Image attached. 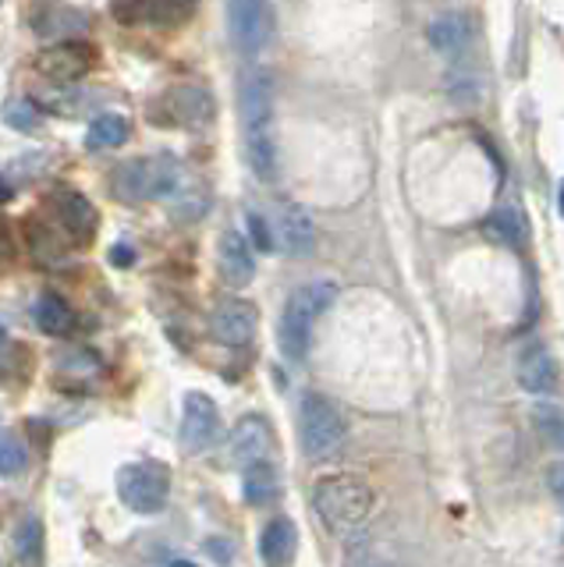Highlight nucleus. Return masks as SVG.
Returning a JSON list of instances; mask_svg holds the SVG:
<instances>
[{
    "label": "nucleus",
    "mask_w": 564,
    "mask_h": 567,
    "mask_svg": "<svg viewBox=\"0 0 564 567\" xmlns=\"http://www.w3.org/2000/svg\"><path fill=\"white\" fill-rule=\"evenodd\" d=\"M312 511L334 536H348L373 518L377 493L359 475H327L312 489Z\"/></svg>",
    "instance_id": "f257e3e1"
},
{
    "label": "nucleus",
    "mask_w": 564,
    "mask_h": 567,
    "mask_svg": "<svg viewBox=\"0 0 564 567\" xmlns=\"http://www.w3.org/2000/svg\"><path fill=\"white\" fill-rule=\"evenodd\" d=\"M334 298H338V284L334 280H312V284H302L298 291H291L277 323V344L285 351V359L291 362L306 359L312 344V327L320 323L324 312L334 306Z\"/></svg>",
    "instance_id": "f03ea898"
},
{
    "label": "nucleus",
    "mask_w": 564,
    "mask_h": 567,
    "mask_svg": "<svg viewBox=\"0 0 564 567\" xmlns=\"http://www.w3.org/2000/svg\"><path fill=\"white\" fill-rule=\"evenodd\" d=\"M114 195L125 203H146V199H164L178 188V159L174 156H143L129 159L114 171Z\"/></svg>",
    "instance_id": "7ed1b4c3"
},
{
    "label": "nucleus",
    "mask_w": 564,
    "mask_h": 567,
    "mask_svg": "<svg viewBox=\"0 0 564 567\" xmlns=\"http://www.w3.org/2000/svg\"><path fill=\"white\" fill-rule=\"evenodd\" d=\"M298 440L309 457H330L348 440V419L324 394H306L298 408Z\"/></svg>",
    "instance_id": "20e7f679"
},
{
    "label": "nucleus",
    "mask_w": 564,
    "mask_h": 567,
    "mask_svg": "<svg viewBox=\"0 0 564 567\" xmlns=\"http://www.w3.org/2000/svg\"><path fill=\"white\" fill-rule=\"evenodd\" d=\"M167 493H171V475H167L164 465L139 461V465H125L117 472V496L132 514L164 511Z\"/></svg>",
    "instance_id": "39448f33"
},
{
    "label": "nucleus",
    "mask_w": 564,
    "mask_h": 567,
    "mask_svg": "<svg viewBox=\"0 0 564 567\" xmlns=\"http://www.w3.org/2000/svg\"><path fill=\"white\" fill-rule=\"evenodd\" d=\"M227 29H232L235 47L245 58H253L274 35V8L263 0H235V4H227Z\"/></svg>",
    "instance_id": "423d86ee"
},
{
    "label": "nucleus",
    "mask_w": 564,
    "mask_h": 567,
    "mask_svg": "<svg viewBox=\"0 0 564 567\" xmlns=\"http://www.w3.org/2000/svg\"><path fill=\"white\" fill-rule=\"evenodd\" d=\"M221 433V408L203 390H188L182 401V440L188 451H206Z\"/></svg>",
    "instance_id": "0eeeda50"
},
{
    "label": "nucleus",
    "mask_w": 564,
    "mask_h": 567,
    "mask_svg": "<svg viewBox=\"0 0 564 567\" xmlns=\"http://www.w3.org/2000/svg\"><path fill=\"white\" fill-rule=\"evenodd\" d=\"M164 117L182 124V128H203V124L217 117V100L203 85H192V82L174 85L164 96Z\"/></svg>",
    "instance_id": "6e6552de"
},
{
    "label": "nucleus",
    "mask_w": 564,
    "mask_h": 567,
    "mask_svg": "<svg viewBox=\"0 0 564 567\" xmlns=\"http://www.w3.org/2000/svg\"><path fill=\"white\" fill-rule=\"evenodd\" d=\"M37 71H40V75H47L50 82H61V85L82 82L93 71V47L75 43V40L47 47L37 58Z\"/></svg>",
    "instance_id": "1a4fd4ad"
},
{
    "label": "nucleus",
    "mask_w": 564,
    "mask_h": 567,
    "mask_svg": "<svg viewBox=\"0 0 564 567\" xmlns=\"http://www.w3.org/2000/svg\"><path fill=\"white\" fill-rule=\"evenodd\" d=\"M515 377H519V386L525 390V394H533V398H551V394H557V386H561V369H557L554 351L546 344H540V341H533L519 354Z\"/></svg>",
    "instance_id": "9d476101"
},
{
    "label": "nucleus",
    "mask_w": 564,
    "mask_h": 567,
    "mask_svg": "<svg viewBox=\"0 0 564 567\" xmlns=\"http://www.w3.org/2000/svg\"><path fill=\"white\" fill-rule=\"evenodd\" d=\"M256 327H259V312L253 301H242V298L221 301L214 316H209V330H214V337L227 348H245L256 337Z\"/></svg>",
    "instance_id": "9b49d317"
},
{
    "label": "nucleus",
    "mask_w": 564,
    "mask_h": 567,
    "mask_svg": "<svg viewBox=\"0 0 564 567\" xmlns=\"http://www.w3.org/2000/svg\"><path fill=\"white\" fill-rule=\"evenodd\" d=\"M270 230L277 245L295 259H306L316 252V224L302 206H280Z\"/></svg>",
    "instance_id": "f8f14e48"
},
{
    "label": "nucleus",
    "mask_w": 564,
    "mask_h": 567,
    "mask_svg": "<svg viewBox=\"0 0 564 567\" xmlns=\"http://www.w3.org/2000/svg\"><path fill=\"white\" fill-rule=\"evenodd\" d=\"M427 35H430V47L440 53V58H462V53L469 50V43H472V35H475L472 14L462 11V8L440 11L430 22Z\"/></svg>",
    "instance_id": "ddd939ff"
},
{
    "label": "nucleus",
    "mask_w": 564,
    "mask_h": 567,
    "mask_svg": "<svg viewBox=\"0 0 564 567\" xmlns=\"http://www.w3.org/2000/svg\"><path fill=\"white\" fill-rule=\"evenodd\" d=\"M242 121L245 132L274 128V79L270 71H249L242 79Z\"/></svg>",
    "instance_id": "4468645a"
},
{
    "label": "nucleus",
    "mask_w": 564,
    "mask_h": 567,
    "mask_svg": "<svg viewBox=\"0 0 564 567\" xmlns=\"http://www.w3.org/2000/svg\"><path fill=\"white\" fill-rule=\"evenodd\" d=\"M217 270L232 288H249L256 277V252L238 230H224L217 241Z\"/></svg>",
    "instance_id": "2eb2a0df"
},
{
    "label": "nucleus",
    "mask_w": 564,
    "mask_h": 567,
    "mask_svg": "<svg viewBox=\"0 0 564 567\" xmlns=\"http://www.w3.org/2000/svg\"><path fill=\"white\" fill-rule=\"evenodd\" d=\"M274 443L277 440L270 433L267 419L249 415V419H242L235 425V433H232V457L238 461V465H245V468L267 465V457L274 454Z\"/></svg>",
    "instance_id": "dca6fc26"
},
{
    "label": "nucleus",
    "mask_w": 564,
    "mask_h": 567,
    "mask_svg": "<svg viewBox=\"0 0 564 567\" xmlns=\"http://www.w3.org/2000/svg\"><path fill=\"white\" fill-rule=\"evenodd\" d=\"M298 554V528L291 518H274L259 536V557L267 567H288Z\"/></svg>",
    "instance_id": "f3484780"
},
{
    "label": "nucleus",
    "mask_w": 564,
    "mask_h": 567,
    "mask_svg": "<svg viewBox=\"0 0 564 567\" xmlns=\"http://www.w3.org/2000/svg\"><path fill=\"white\" fill-rule=\"evenodd\" d=\"M58 220L64 224V230L75 241H90L96 235V224H100L96 206L79 192H61L58 195Z\"/></svg>",
    "instance_id": "a211bd4d"
},
{
    "label": "nucleus",
    "mask_w": 564,
    "mask_h": 567,
    "mask_svg": "<svg viewBox=\"0 0 564 567\" xmlns=\"http://www.w3.org/2000/svg\"><path fill=\"white\" fill-rule=\"evenodd\" d=\"M245 159H249L253 174L259 182H274L277 177V138L274 128L245 132Z\"/></svg>",
    "instance_id": "6ab92c4d"
},
{
    "label": "nucleus",
    "mask_w": 564,
    "mask_h": 567,
    "mask_svg": "<svg viewBox=\"0 0 564 567\" xmlns=\"http://www.w3.org/2000/svg\"><path fill=\"white\" fill-rule=\"evenodd\" d=\"M277 493H280V478H277V468L270 465H253V468H245V478H242V496H245V504H253V507H267L277 501Z\"/></svg>",
    "instance_id": "aec40b11"
},
{
    "label": "nucleus",
    "mask_w": 564,
    "mask_h": 567,
    "mask_svg": "<svg viewBox=\"0 0 564 567\" xmlns=\"http://www.w3.org/2000/svg\"><path fill=\"white\" fill-rule=\"evenodd\" d=\"M32 316H37V327L43 333H50V337L68 333V330H72V323H75L72 306H68V301L61 295H54V291H47V295L37 298V309H32Z\"/></svg>",
    "instance_id": "412c9836"
},
{
    "label": "nucleus",
    "mask_w": 564,
    "mask_h": 567,
    "mask_svg": "<svg viewBox=\"0 0 564 567\" xmlns=\"http://www.w3.org/2000/svg\"><path fill=\"white\" fill-rule=\"evenodd\" d=\"M132 135V124L121 117V114H103L90 124V132H85V146L90 150H117L125 146Z\"/></svg>",
    "instance_id": "4be33fe9"
},
{
    "label": "nucleus",
    "mask_w": 564,
    "mask_h": 567,
    "mask_svg": "<svg viewBox=\"0 0 564 567\" xmlns=\"http://www.w3.org/2000/svg\"><path fill=\"white\" fill-rule=\"evenodd\" d=\"M483 230H486L493 241L511 245V248H519L525 241V220H522V213L511 209V206L493 209L490 217L483 220Z\"/></svg>",
    "instance_id": "5701e85b"
},
{
    "label": "nucleus",
    "mask_w": 564,
    "mask_h": 567,
    "mask_svg": "<svg viewBox=\"0 0 564 567\" xmlns=\"http://www.w3.org/2000/svg\"><path fill=\"white\" fill-rule=\"evenodd\" d=\"M14 557L22 567H40L43 564V522L25 518L14 528Z\"/></svg>",
    "instance_id": "b1692460"
},
{
    "label": "nucleus",
    "mask_w": 564,
    "mask_h": 567,
    "mask_svg": "<svg viewBox=\"0 0 564 567\" xmlns=\"http://www.w3.org/2000/svg\"><path fill=\"white\" fill-rule=\"evenodd\" d=\"M533 425H536V433H540L546 443H551L554 451H564V408L540 401V404L533 408Z\"/></svg>",
    "instance_id": "393cba45"
},
{
    "label": "nucleus",
    "mask_w": 564,
    "mask_h": 567,
    "mask_svg": "<svg viewBox=\"0 0 564 567\" xmlns=\"http://www.w3.org/2000/svg\"><path fill=\"white\" fill-rule=\"evenodd\" d=\"M188 14H192V4H174V0L135 4V22H146V25H182Z\"/></svg>",
    "instance_id": "a878e982"
},
{
    "label": "nucleus",
    "mask_w": 564,
    "mask_h": 567,
    "mask_svg": "<svg viewBox=\"0 0 564 567\" xmlns=\"http://www.w3.org/2000/svg\"><path fill=\"white\" fill-rule=\"evenodd\" d=\"M29 248L37 252L40 262H61V256H64V248L58 245L54 230H47L43 224H32L29 227Z\"/></svg>",
    "instance_id": "bb28decb"
},
{
    "label": "nucleus",
    "mask_w": 564,
    "mask_h": 567,
    "mask_svg": "<svg viewBox=\"0 0 564 567\" xmlns=\"http://www.w3.org/2000/svg\"><path fill=\"white\" fill-rule=\"evenodd\" d=\"M40 14H43V22H37V32L40 35H58V32H68V29H79L75 22H79V11H72V8H40Z\"/></svg>",
    "instance_id": "cd10ccee"
},
{
    "label": "nucleus",
    "mask_w": 564,
    "mask_h": 567,
    "mask_svg": "<svg viewBox=\"0 0 564 567\" xmlns=\"http://www.w3.org/2000/svg\"><path fill=\"white\" fill-rule=\"evenodd\" d=\"M25 468V451L14 440L0 436V475H19Z\"/></svg>",
    "instance_id": "c85d7f7f"
},
{
    "label": "nucleus",
    "mask_w": 564,
    "mask_h": 567,
    "mask_svg": "<svg viewBox=\"0 0 564 567\" xmlns=\"http://www.w3.org/2000/svg\"><path fill=\"white\" fill-rule=\"evenodd\" d=\"M245 227H249V238H245V241L253 245V252H270V248H274V230H270V224L263 220L259 213H249V224H245Z\"/></svg>",
    "instance_id": "c756f323"
},
{
    "label": "nucleus",
    "mask_w": 564,
    "mask_h": 567,
    "mask_svg": "<svg viewBox=\"0 0 564 567\" xmlns=\"http://www.w3.org/2000/svg\"><path fill=\"white\" fill-rule=\"evenodd\" d=\"M4 121L11 124V128H22V132H29V128H37L40 114H37V106H32L29 100H19V103H11L8 111H4Z\"/></svg>",
    "instance_id": "7c9ffc66"
},
{
    "label": "nucleus",
    "mask_w": 564,
    "mask_h": 567,
    "mask_svg": "<svg viewBox=\"0 0 564 567\" xmlns=\"http://www.w3.org/2000/svg\"><path fill=\"white\" fill-rule=\"evenodd\" d=\"M546 489H551V496L564 511V457L554 461V465H546Z\"/></svg>",
    "instance_id": "2f4dec72"
},
{
    "label": "nucleus",
    "mask_w": 564,
    "mask_h": 567,
    "mask_svg": "<svg viewBox=\"0 0 564 567\" xmlns=\"http://www.w3.org/2000/svg\"><path fill=\"white\" fill-rule=\"evenodd\" d=\"M14 256V241H11V230L8 220H0V262H8Z\"/></svg>",
    "instance_id": "473e14b6"
},
{
    "label": "nucleus",
    "mask_w": 564,
    "mask_h": 567,
    "mask_svg": "<svg viewBox=\"0 0 564 567\" xmlns=\"http://www.w3.org/2000/svg\"><path fill=\"white\" fill-rule=\"evenodd\" d=\"M132 259H135V256H129V248H125V245H117V248H114V262H132Z\"/></svg>",
    "instance_id": "72a5a7b5"
},
{
    "label": "nucleus",
    "mask_w": 564,
    "mask_h": 567,
    "mask_svg": "<svg viewBox=\"0 0 564 567\" xmlns=\"http://www.w3.org/2000/svg\"><path fill=\"white\" fill-rule=\"evenodd\" d=\"M8 195H11V188H8L4 182H0V203H4V199H8Z\"/></svg>",
    "instance_id": "f704fd0d"
},
{
    "label": "nucleus",
    "mask_w": 564,
    "mask_h": 567,
    "mask_svg": "<svg viewBox=\"0 0 564 567\" xmlns=\"http://www.w3.org/2000/svg\"><path fill=\"white\" fill-rule=\"evenodd\" d=\"M359 567H387V564H380V560H366V564H359Z\"/></svg>",
    "instance_id": "c9c22d12"
},
{
    "label": "nucleus",
    "mask_w": 564,
    "mask_h": 567,
    "mask_svg": "<svg viewBox=\"0 0 564 567\" xmlns=\"http://www.w3.org/2000/svg\"><path fill=\"white\" fill-rule=\"evenodd\" d=\"M4 337H8V333H4V323H0V348H4Z\"/></svg>",
    "instance_id": "e433bc0d"
},
{
    "label": "nucleus",
    "mask_w": 564,
    "mask_h": 567,
    "mask_svg": "<svg viewBox=\"0 0 564 567\" xmlns=\"http://www.w3.org/2000/svg\"><path fill=\"white\" fill-rule=\"evenodd\" d=\"M171 567H192V564H188V560H174Z\"/></svg>",
    "instance_id": "4c0bfd02"
},
{
    "label": "nucleus",
    "mask_w": 564,
    "mask_h": 567,
    "mask_svg": "<svg viewBox=\"0 0 564 567\" xmlns=\"http://www.w3.org/2000/svg\"><path fill=\"white\" fill-rule=\"evenodd\" d=\"M557 206H561V213H564V185H561V199H557Z\"/></svg>",
    "instance_id": "58836bf2"
},
{
    "label": "nucleus",
    "mask_w": 564,
    "mask_h": 567,
    "mask_svg": "<svg viewBox=\"0 0 564 567\" xmlns=\"http://www.w3.org/2000/svg\"><path fill=\"white\" fill-rule=\"evenodd\" d=\"M0 567H4V564H0Z\"/></svg>",
    "instance_id": "ea45409f"
}]
</instances>
